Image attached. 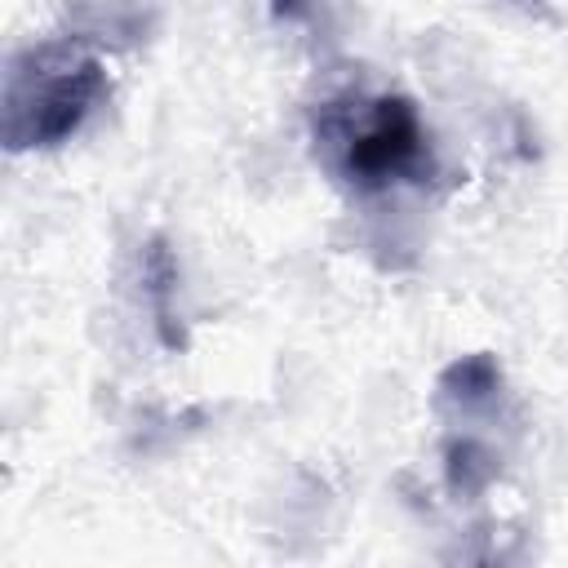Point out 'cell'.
<instances>
[{
  "label": "cell",
  "instance_id": "cell-3",
  "mask_svg": "<svg viewBox=\"0 0 568 568\" xmlns=\"http://www.w3.org/2000/svg\"><path fill=\"white\" fill-rule=\"evenodd\" d=\"M444 479L457 497H475L497 479V453L479 435H448L444 444Z\"/></svg>",
  "mask_w": 568,
  "mask_h": 568
},
{
  "label": "cell",
  "instance_id": "cell-2",
  "mask_svg": "<svg viewBox=\"0 0 568 568\" xmlns=\"http://www.w3.org/2000/svg\"><path fill=\"white\" fill-rule=\"evenodd\" d=\"M111 80L98 53L75 40H40L13 53L4 71V142L9 151L62 146L102 106Z\"/></svg>",
  "mask_w": 568,
  "mask_h": 568
},
{
  "label": "cell",
  "instance_id": "cell-1",
  "mask_svg": "<svg viewBox=\"0 0 568 568\" xmlns=\"http://www.w3.org/2000/svg\"><path fill=\"white\" fill-rule=\"evenodd\" d=\"M315 146L333 178L355 191L426 182L435 173L430 133L399 93H346L315 111Z\"/></svg>",
  "mask_w": 568,
  "mask_h": 568
}]
</instances>
